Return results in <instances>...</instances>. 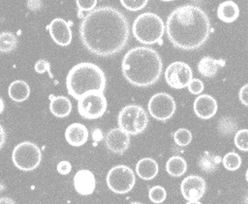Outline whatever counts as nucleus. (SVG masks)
I'll list each match as a JSON object with an SVG mask.
<instances>
[{
  "mask_svg": "<svg viewBox=\"0 0 248 204\" xmlns=\"http://www.w3.org/2000/svg\"><path fill=\"white\" fill-rule=\"evenodd\" d=\"M78 31L84 48L102 57L120 52L130 36L126 16L111 6H102L88 12L81 19Z\"/></svg>",
  "mask_w": 248,
  "mask_h": 204,
  "instance_id": "obj_1",
  "label": "nucleus"
},
{
  "mask_svg": "<svg viewBox=\"0 0 248 204\" xmlns=\"http://www.w3.org/2000/svg\"><path fill=\"white\" fill-rule=\"evenodd\" d=\"M166 32L171 45L179 50L193 51L208 40L211 24L200 7L186 4L175 8L168 17Z\"/></svg>",
  "mask_w": 248,
  "mask_h": 204,
  "instance_id": "obj_2",
  "label": "nucleus"
},
{
  "mask_svg": "<svg viewBox=\"0 0 248 204\" xmlns=\"http://www.w3.org/2000/svg\"><path fill=\"white\" fill-rule=\"evenodd\" d=\"M122 74L133 85L145 87L160 79L163 62L159 53L148 47H135L122 59Z\"/></svg>",
  "mask_w": 248,
  "mask_h": 204,
  "instance_id": "obj_3",
  "label": "nucleus"
},
{
  "mask_svg": "<svg viewBox=\"0 0 248 204\" xmlns=\"http://www.w3.org/2000/svg\"><path fill=\"white\" fill-rule=\"evenodd\" d=\"M106 83L104 71L98 65L90 62L75 65L66 78L68 93L77 100L89 91L104 92Z\"/></svg>",
  "mask_w": 248,
  "mask_h": 204,
  "instance_id": "obj_4",
  "label": "nucleus"
},
{
  "mask_svg": "<svg viewBox=\"0 0 248 204\" xmlns=\"http://www.w3.org/2000/svg\"><path fill=\"white\" fill-rule=\"evenodd\" d=\"M132 31L136 40L141 44H161L165 32V23L158 15L146 12L135 18Z\"/></svg>",
  "mask_w": 248,
  "mask_h": 204,
  "instance_id": "obj_5",
  "label": "nucleus"
},
{
  "mask_svg": "<svg viewBox=\"0 0 248 204\" xmlns=\"http://www.w3.org/2000/svg\"><path fill=\"white\" fill-rule=\"evenodd\" d=\"M117 122L121 129L130 135L142 133L148 125V117L145 110L136 104L127 105L120 110Z\"/></svg>",
  "mask_w": 248,
  "mask_h": 204,
  "instance_id": "obj_6",
  "label": "nucleus"
},
{
  "mask_svg": "<svg viewBox=\"0 0 248 204\" xmlns=\"http://www.w3.org/2000/svg\"><path fill=\"white\" fill-rule=\"evenodd\" d=\"M12 159L15 166L19 170L32 171L40 165L42 152L36 144L24 141L15 147L12 153Z\"/></svg>",
  "mask_w": 248,
  "mask_h": 204,
  "instance_id": "obj_7",
  "label": "nucleus"
},
{
  "mask_svg": "<svg viewBox=\"0 0 248 204\" xmlns=\"http://www.w3.org/2000/svg\"><path fill=\"white\" fill-rule=\"evenodd\" d=\"M107 99L101 91H89L83 94L78 102V111L81 118L96 119L107 110Z\"/></svg>",
  "mask_w": 248,
  "mask_h": 204,
  "instance_id": "obj_8",
  "label": "nucleus"
},
{
  "mask_svg": "<svg viewBox=\"0 0 248 204\" xmlns=\"http://www.w3.org/2000/svg\"><path fill=\"white\" fill-rule=\"evenodd\" d=\"M135 183V174L127 165H116L112 167L107 175V185L108 188L118 194L129 192L134 187Z\"/></svg>",
  "mask_w": 248,
  "mask_h": 204,
  "instance_id": "obj_9",
  "label": "nucleus"
},
{
  "mask_svg": "<svg viewBox=\"0 0 248 204\" xmlns=\"http://www.w3.org/2000/svg\"><path fill=\"white\" fill-rule=\"evenodd\" d=\"M147 108L152 118L161 121H166L174 115L176 104L170 94L167 92H158L151 96Z\"/></svg>",
  "mask_w": 248,
  "mask_h": 204,
  "instance_id": "obj_10",
  "label": "nucleus"
},
{
  "mask_svg": "<svg viewBox=\"0 0 248 204\" xmlns=\"http://www.w3.org/2000/svg\"><path fill=\"white\" fill-rule=\"evenodd\" d=\"M167 84L175 89H181L190 84L193 79L191 67L183 61H174L170 63L165 71Z\"/></svg>",
  "mask_w": 248,
  "mask_h": 204,
  "instance_id": "obj_11",
  "label": "nucleus"
},
{
  "mask_svg": "<svg viewBox=\"0 0 248 204\" xmlns=\"http://www.w3.org/2000/svg\"><path fill=\"white\" fill-rule=\"evenodd\" d=\"M180 190L184 199H186L189 204H199V200L205 193L206 183L198 175H189L181 182Z\"/></svg>",
  "mask_w": 248,
  "mask_h": 204,
  "instance_id": "obj_12",
  "label": "nucleus"
},
{
  "mask_svg": "<svg viewBox=\"0 0 248 204\" xmlns=\"http://www.w3.org/2000/svg\"><path fill=\"white\" fill-rule=\"evenodd\" d=\"M130 134L121 129L120 127L111 128L105 137V144L107 149L111 153L122 154L130 145Z\"/></svg>",
  "mask_w": 248,
  "mask_h": 204,
  "instance_id": "obj_13",
  "label": "nucleus"
},
{
  "mask_svg": "<svg viewBox=\"0 0 248 204\" xmlns=\"http://www.w3.org/2000/svg\"><path fill=\"white\" fill-rule=\"evenodd\" d=\"M46 29L52 40L59 46H68L72 41V30L69 22L63 18L56 17L51 20V22L46 25Z\"/></svg>",
  "mask_w": 248,
  "mask_h": 204,
  "instance_id": "obj_14",
  "label": "nucleus"
},
{
  "mask_svg": "<svg viewBox=\"0 0 248 204\" xmlns=\"http://www.w3.org/2000/svg\"><path fill=\"white\" fill-rule=\"evenodd\" d=\"M194 113L202 119H211L218 110L217 101L209 94L199 95L193 104Z\"/></svg>",
  "mask_w": 248,
  "mask_h": 204,
  "instance_id": "obj_15",
  "label": "nucleus"
},
{
  "mask_svg": "<svg viewBox=\"0 0 248 204\" xmlns=\"http://www.w3.org/2000/svg\"><path fill=\"white\" fill-rule=\"evenodd\" d=\"M74 187L80 195H90L96 187V180L93 173L87 169L78 171L74 176Z\"/></svg>",
  "mask_w": 248,
  "mask_h": 204,
  "instance_id": "obj_16",
  "label": "nucleus"
},
{
  "mask_svg": "<svg viewBox=\"0 0 248 204\" xmlns=\"http://www.w3.org/2000/svg\"><path fill=\"white\" fill-rule=\"evenodd\" d=\"M65 138L71 146L79 147L86 143L88 139V130L85 125L75 122L66 128Z\"/></svg>",
  "mask_w": 248,
  "mask_h": 204,
  "instance_id": "obj_17",
  "label": "nucleus"
},
{
  "mask_svg": "<svg viewBox=\"0 0 248 204\" xmlns=\"http://www.w3.org/2000/svg\"><path fill=\"white\" fill-rule=\"evenodd\" d=\"M225 65L226 61L224 59H215L209 55H205L199 61L198 71L202 77L212 78Z\"/></svg>",
  "mask_w": 248,
  "mask_h": 204,
  "instance_id": "obj_18",
  "label": "nucleus"
},
{
  "mask_svg": "<svg viewBox=\"0 0 248 204\" xmlns=\"http://www.w3.org/2000/svg\"><path fill=\"white\" fill-rule=\"evenodd\" d=\"M159 171L158 163L151 157L140 158L136 165V172L138 176L145 181L154 179Z\"/></svg>",
  "mask_w": 248,
  "mask_h": 204,
  "instance_id": "obj_19",
  "label": "nucleus"
},
{
  "mask_svg": "<svg viewBox=\"0 0 248 204\" xmlns=\"http://www.w3.org/2000/svg\"><path fill=\"white\" fill-rule=\"evenodd\" d=\"M49 110L52 115L57 118H66L72 111V103L70 99L63 95L52 96L50 95Z\"/></svg>",
  "mask_w": 248,
  "mask_h": 204,
  "instance_id": "obj_20",
  "label": "nucleus"
},
{
  "mask_svg": "<svg viewBox=\"0 0 248 204\" xmlns=\"http://www.w3.org/2000/svg\"><path fill=\"white\" fill-rule=\"evenodd\" d=\"M221 162L222 158L219 154L205 151L200 155L198 159V166L203 173L212 174L219 168Z\"/></svg>",
  "mask_w": 248,
  "mask_h": 204,
  "instance_id": "obj_21",
  "label": "nucleus"
},
{
  "mask_svg": "<svg viewBox=\"0 0 248 204\" xmlns=\"http://www.w3.org/2000/svg\"><path fill=\"white\" fill-rule=\"evenodd\" d=\"M239 16V8L233 1L222 2L217 9V17L224 22L234 21Z\"/></svg>",
  "mask_w": 248,
  "mask_h": 204,
  "instance_id": "obj_22",
  "label": "nucleus"
},
{
  "mask_svg": "<svg viewBox=\"0 0 248 204\" xmlns=\"http://www.w3.org/2000/svg\"><path fill=\"white\" fill-rule=\"evenodd\" d=\"M8 94L15 102H23L29 97L30 87L26 82L16 80L9 85Z\"/></svg>",
  "mask_w": 248,
  "mask_h": 204,
  "instance_id": "obj_23",
  "label": "nucleus"
},
{
  "mask_svg": "<svg viewBox=\"0 0 248 204\" xmlns=\"http://www.w3.org/2000/svg\"><path fill=\"white\" fill-rule=\"evenodd\" d=\"M166 170L171 177H180L184 175L187 170V162L183 157L173 155L167 161Z\"/></svg>",
  "mask_w": 248,
  "mask_h": 204,
  "instance_id": "obj_24",
  "label": "nucleus"
},
{
  "mask_svg": "<svg viewBox=\"0 0 248 204\" xmlns=\"http://www.w3.org/2000/svg\"><path fill=\"white\" fill-rule=\"evenodd\" d=\"M217 130L223 136H231L237 131L236 120L232 117H222L217 123Z\"/></svg>",
  "mask_w": 248,
  "mask_h": 204,
  "instance_id": "obj_25",
  "label": "nucleus"
},
{
  "mask_svg": "<svg viewBox=\"0 0 248 204\" xmlns=\"http://www.w3.org/2000/svg\"><path fill=\"white\" fill-rule=\"evenodd\" d=\"M17 46V38L16 36L10 32L4 31L0 34V51L3 53L13 51Z\"/></svg>",
  "mask_w": 248,
  "mask_h": 204,
  "instance_id": "obj_26",
  "label": "nucleus"
},
{
  "mask_svg": "<svg viewBox=\"0 0 248 204\" xmlns=\"http://www.w3.org/2000/svg\"><path fill=\"white\" fill-rule=\"evenodd\" d=\"M223 166L229 171H235L241 165V157L234 152H230L225 154L222 159Z\"/></svg>",
  "mask_w": 248,
  "mask_h": 204,
  "instance_id": "obj_27",
  "label": "nucleus"
},
{
  "mask_svg": "<svg viewBox=\"0 0 248 204\" xmlns=\"http://www.w3.org/2000/svg\"><path fill=\"white\" fill-rule=\"evenodd\" d=\"M233 141L235 147L238 150L242 152H248V129L237 130L234 134Z\"/></svg>",
  "mask_w": 248,
  "mask_h": 204,
  "instance_id": "obj_28",
  "label": "nucleus"
},
{
  "mask_svg": "<svg viewBox=\"0 0 248 204\" xmlns=\"http://www.w3.org/2000/svg\"><path fill=\"white\" fill-rule=\"evenodd\" d=\"M173 138L175 143L180 147L188 146L192 141V133L190 130L186 128H179L177 129L174 134Z\"/></svg>",
  "mask_w": 248,
  "mask_h": 204,
  "instance_id": "obj_29",
  "label": "nucleus"
},
{
  "mask_svg": "<svg viewBox=\"0 0 248 204\" xmlns=\"http://www.w3.org/2000/svg\"><path fill=\"white\" fill-rule=\"evenodd\" d=\"M148 196L153 203H162L167 197V192L163 187L154 186L149 188Z\"/></svg>",
  "mask_w": 248,
  "mask_h": 204,
  "instance_id": "obj_30",
  "label": "nucleus"
},
{
  "mask_svg": "<svg viewBox=\"0 0 248 204\" xmlns=\"http://www.w3.org/2000/svg\"><path fill=\"white\" fill-rule=\"evenodd\" d=\"M120 3L129 11H139L146 6L147 0H120Z\"/></svg>",
  "mask_w": 248,
  "mask_h": 204,
  "instance_id": "obj_31",
  "label": "nucleus"
},
{
  "mask_svg": "<svg viewBox=\"0 0 248 204\" xmlns=\"http://www.w3.org/2000/svg\"><path fill=\"white\" fill-rule=\"evenodd\" d=\"M97 5V0H78L77 1V6L78 9V16L81 17V13L84 11H89L91 12L92 10L95 9Z\"/></svg>",
  "mask_w": 248,
  "mask_h": 204,
  "instance_id": "obj_32",
  "label": "nucleus"
},
{
  "mask_svg": "<svg viewBox=\"0 0 248 204\" xmlns=\"http://www.w3.org/2000/svg\"><path fill=\"white\" fill-rule=\"evenodd\" d=\"M35 71L39 74H43L45 72H47L50 78H53V75L50 72V64L46 59H39L35 63Z\"/></svg>",
  "mask_w": 248,
  "mask_h": 204,
  "instance_id": "obj_33",
  "label": "nucleus"
},
{
  "mask_svg": "<svg viewBox=\"0 0 248 204\" xmlns=\"http://www.w3.org/2000/svg\"><path fill=\"white\" fill-rule=\"evenodd\" d=\"M203 88V83L200 79H192L188 85V89L192 94H201Z\"/></svg>",
  "mask_w": 248,
  "mask_h": 204,
  "instance_id": "obj_34",
  "label": "nucleus"
},
{
  "mask_svg": "<svg viewBox=\"0 0 248 204\" xmlns=\"http://www.w3.org/2000/svg\"><path fill=\"white\" fill-rule=\"evenodd\" d=\"M71 170H72V165L67 160L60 161L57 164V171L61 175H67V174H69L71 172Z\"/></svg>",
  "mask_w": 248,
  "mask_h": 204,
  "instance_id": "obj_35",
  "label": "nucleus"
},
{
  "mask_svg": "<svg viewBox=\"0 0 248 204\" xmlns=\"http://www.w3.org/2000/svg\"><path fill=\"white\" fill-rule=\"evenodd\" d=\"M238 98L243 105L248 106V84L240 87L238 92Z\"/></svg>",
  "mask_w": 248,
  "mask_h": 204,
  "instance_id": "obj_36",
  "label": "nucleus"
},
{
  "mask_svg": "<svg viewBox=\"0 0 248 204\" xmlns=\"http://www.w3.org/2000/svg\"><path fill=\"white\" fill-rule=\"evenodd\" d=\"M27 6L29 7L30 10H38L41 8L42 6V2H39V1H28L27 2Z\"/></svg>",
  "mask_w": 248,
  "mask_h": 204,
  "instance_id": "obj_37",
  "label": "nucleus"
},
{
  "mask_svg": "<svg viewBox=\"0 0 248 204\" xmlns=\"http://www.w3.org/2000/svg\"><path fill=\"white\" fill-rule=\"evenodd\" d=\"M3 144H4V130L2 128V146H3Z\"/></svg>",
  "mask_w": 248,
  "mask_h": 204,
  "instance_id": "obj_38",
  "label": "nucleus"
},
{
  "mask_svg": "<svg viewBox=\"0 0 248 204\" xmlns=\"http://www.w3.org/2000/svg\"><path fill=\"white\" fill-rule=\"evenodd\" d=\"M1 105H2V108H1V113L3 112V110H4V103H3V100L1 99Z\"/></svg>",
  "mask_w": 248,
  "mask_h": 204,
  "instance_id": "obj_39",
  "label": "nucleus"
},
{
  "mask_svg": "<svg viewBox=\"0 0 248 204\" xmlns=\"http://www.w3.org/2000/svg\"><path fill=\"white\" fill-rule=\"evenodd\" d=\"M245 178H246V181H247V183H248V169H247V171H246V174H245Z\"/></svg>",
  "mask_w": 248,
  "mask_h": 204,
  "instance_id": "obj_40",
  "label": "nucleus"
}]
</instances>
